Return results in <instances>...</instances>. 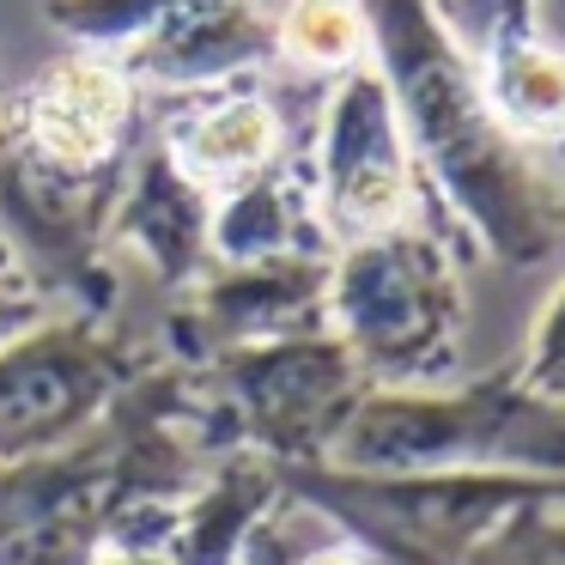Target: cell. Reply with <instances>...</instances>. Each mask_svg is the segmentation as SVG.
<instances>
[{"mask_svg": "<svg viewBox=\"0 0 565 565\" xmlns=\"http://www.w3.org/2000/svg\"><path fill=\"white\" fill-rule=\"evenodd\" d=\"M280 147V116L262 98H220L177 128V159L195 183H244Z\"/></svg>", "mask_w": 565, "mask_h": 565, "instance_id": "cell-6", "label": "cell"}, {"mask_svg": "<svg viewBox=\"0 0 565 565\" xmlns=\"http://www.w3.org/2000/svg\"><path fill=\"white\" fill-rule=\"evenodd\" d=\"M310 565H371V559H365V553H359V547H353V541H347V535H334V541H329V547H322V553H317V559H310Z\"/></svg>", "mask_w": 565, "mask_h": 565, "instance_id": "cell-13", "label": "cell"}, {"mask_svg": "<svg viewBox=\"0 0 565 565\" xmlns=\"http://www.w3.org/2000/svg\"><path fill=\"white\" fill-rule=\"evenodd\" d=\"M135 98L110 62H62L31 86L25 98V140L50 171L86 177L122 147Z\"/></svg>", "mask_w": 565, "mask_h": 565, "instance_id": "cell-4", "label": "cell"}, {"mask_svg": "<svg viewBox=\"0 0 565 565\" xmlns=\"http://www.w3.org/2000/svg\"><path fill=\"white\" fill-rule=\"evenodd\" d=\"M334 535H341V529L310 516L305 504H268V511L249 523V535H244V547H237L232 565H310Z\"/></svg>", "mask_w": 565, "mask_h": 565, "instance_id": "cell-9", "label": "cell"}, {"mask_svg": "<svg viewBox=\"0 0 565 565\" xmlns=\"http://www.w3.org/2000/svg\"><path fill=\"white\" fill-rule=\"evenodd\" d=\"M286 55L305 67H341L359 55V19L347 0H298L286 13Z\"/></svg>", "mask_w": 565, "mask_h": 565, "instance_id": "cell-10", "label": "cell"}, {"mask_svg": "<svg viewBox=\"0 0 565 565\" xmlns=\"http://www.w3.org/2000/svg\"><path fill=\"white\" fill-rule=\"evenodd\" d=\"M322 201H329V220L347 237H377L402 225V207H407L402 135H395V116L383 104V92L365 86V79H353L341 92V104H334Z\"/></svg>", "mask_w": 565, "mask_h": 565, "instance_id": "cell-3", "label": "cell"}, {"mask_svg": "<svg viewBox=\"0 0 565 565\" xmlns=\"http://www.w3.org/2000/svg\"><path fill=\"white\" fill-rule=\"evenodd\" d=\"M487 104L504 128L529 140L565 135V55L547 43H504L487 74Z\"/></svg>", "mask_w": 565, "mask_h": 565, "instance_id": "cell-8", "label": "cell"}, {"mask_svg": "<svg viewBox=\"0 0 565 565\" xmlns=\"http://www.w3.org/2000/svg\"><path fill=\"white\" fill-rule=\"evenodd\" d=\"M98 565H171L164 553H104Z\"/></svg>", "mask_w": 565, "mask_h": 565, "instance_id": "cell-14", "label": "cell"}, {"mask_svg": "<svg viewBox=\"0 0 565 565\" xmlns=\"http://www.w3.org/2000/svg\"><path fill=\"white\" fill-rule=\"evenodd\" d=\"M341 322L377 365L431 371L450 334V286L431 256L377 232L341 274Z\"/></svg>", "mask_w": 565, "mask_h": 565, "instance_id": "cell-2", "label": "cell"}, {"mask_svg": "<svg viewBox=\"0 0 565 565\" xmlns=\"http://www.w3.org/2000/svg\"><path fill=\"white\" fill-rule=\"evenodd\" d=\"M110 547V492L79 468L0 487V565H98Z\"/></svg>", "mask_w": 565, "mask_h": 565, "instance_id": "cell-5", "label": "cell"}, {"mask_svg": "<svg viewBox=\"0 0 565 565\" xmlns=\"http://www.w3.org/2000/svg\"><path fill=\"white\" fill-rule=\"evenodd\" d=\"M347 535H365L395 565H475V553L529 504V487H487V480H450V487H347L334 492Z\"/></svg>", "mask_w": 565, "mask_h": 565, "instance_id": "cell-1", "label": "cell"}, {"mask_svg": "<svg viewBox=\"0 0 565 565\" xmlns=\"http://www.w3.org/2000/svg\"><path fill=\"white\" fill-rule=\"evenodd\" d=\"M475 565H565V516H547V511H529L523 504L475 553Z\"/></svg>", "mask_w": 565, "mask_h": 565, "instance_id": "cell-11", "label": "cell"}, {"mask_svg": "<svg viewBox=\"0 0 565 565\" xmlns=\"http://www.w3.org/2000/svg\"><path fill=\"white\" fill-rule=\"evenodd\" d=\"M535 377H541V383H565V298H559V310H553V322L541 329Z\"/></svg>", "mask_w": 565, "mask_h": 565, "instance_id": "cell-12", "label": "cell"}, {"mask_svg": "<svg viewBox=\"0 0 565 565\" xmlns=\"http://www.w3.org/2000/svg\"><path fill=\"white\" fill-rule=\"evenodd\" d=\"M92 371L86 359H55L31 353L13 371H0V450H25V444L62 431L79 407L92 402Z\"/></svg>", "mask_w": 565, "mask_h": 565, "instance_id": "cell-7", "label": "cell"}]
</instances>
